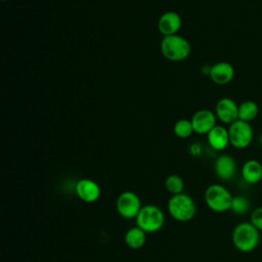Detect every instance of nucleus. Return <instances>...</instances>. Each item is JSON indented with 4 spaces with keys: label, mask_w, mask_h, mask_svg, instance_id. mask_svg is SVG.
I'll use <instances>...</instances> for the list:
<instances>
[{
    "label": "nucleus",
    "mask_w": 262,
    "mask_h": 262,
    "mask_svg": "<svg viewBox=\"0 0 262 262\" xmlns=\"http://www.w3.org/2000/svg\"><path fill=\"white\" fill-rule=\"evenodd\" d=\"M232 244L243 253L254 251L260 242V231L251 222L238 223L232 230Z\"/></svg>",
    "instance_id": "f257e3e1"
},
{
    "label": "nucleus",
    "mask_w": 262,
    "mask_h": 262,
    "mask_svg": "<svg viewBox=\"0 0 262 262\" xmlns=\"http://www.w3.org/2000/svg\"><path fill=\"white\" fill-rule=\"evenodd\" d=\"M167 208L172 218L179 222L190 221L196 213L194 201L191 196L183 192L172 195L168 201Z\"/></svg>",
    "instance_id": "f03ea898"
},
{
    "label": "nucleus",
    "mask_w": 262,
    "mask_h": 262,
    "mask_svg": "<svg viewBox=\"0 0 262 262\" xmlns=\"http://www.w3.org/2000/svg\"><path fill=\"white\" fill-rule=\"evenodd\" d=\"M190 50L189 42L179 35L165 36L161 42L162 54L172 61H181L185 59L189 55Z\"/></svg>",
    "instance_id": "7ed1b4c3"
},
{
    "label": "nucleus",
    "mask_w": 262,
    "mask_h": 262,
    "mask_svg": "<svg viewBox=\"0 0 262 262\" xmlns=\"http://www.w3.org/2000/svg\"><path fill=\"white\" fill-rule=\"evenodd\" d=\"M135 220L136 226L144 230L146 233H154L164 226L165 215L158 206L146 205L141 208Z\"/></svg>",
    "instance_id": "20e7f679"
},
{
    "label": "nucleus",
    "mask_w": 262,
    "mask_h": 262,
    "mask_svg": "<svg viewBox=\"0 0 262 262\" xmlns=\"http://www.w3.org/2000/svg\"><path fill=\"white\" fill-rule=\"evenodd\" d=\"M232 195L229 190L221 184H211L205 191V202L214 212L223 213L230 210Z\"/></svg>",
    "instance_id": "39448f33"
},
{
    "label": "nucleus",
    "mask_w": 262,
    "mask_h": 262,
    "mask_svg": "<svg viewBox=\"0 0 262 262\" xmlns=\"http://www.w3.org/2000/svg\"><path fill=\"white\" fill-rule=\"evenodd\" d=\"M228 134L230 144L237 149L248 147L254 138V131L251 124L241 120L229 125Z\"/></svg>",
    "instance_id": "423d86ee"
},
{
    "label": "nucleus",
    "mask_w": 262,
    "mask_h": 262,
    "mask_svg": "<svg viewBox=\"0 0 262 262\" xmlns=\"http://www.w3.org/2000/svg\"><path fill=\"white\" fill-rule=\"evenodd\" d=\"M141 208L140 198L133 191L122 192L116 202L117 212L125 219L136 218Z\"/></svg>",
    "instance_id": "0eeeda50"
},
{
    "label": "nucleus",
    "mask_w": 262,
    "mask_h": 262,
    "mask_svg": "<svg viewBox=\"0 0 262 262\" xmlns=\"http://www.w3.org/2000/svg\"><path fill=\"white\" fill-rule=\"evenodd\" d=\"M76 194L85 203H94L100 198V186L97 182L89 178L80 179L76 183Z\"/></svg>",
    "instance_id": "6e6552de"
},
{
    "label": "nucleus",
    "mask_w": 262,
    "mask_h": 262,
    "mask_svg": "<svg viewBox=\"0 0 262 262\" xmlns=\"http://www.w3.org/2000/svg\"><path fill=\"white\" fill-rule=\"evenodd\" d=\"M216 117L224 124H232L238 120V105L229 98L223 97L216 104Z\"/></svg>",
    "instance_id": "1a4fd4ad"
},
{
    "label": "nucleus",
    "mask_w": 262,
    "mask_h": 262,
    "mask_svg": "<svg viewBox=\"0 0 262 262\" xmlns=\"http://www.w3.org/2000/svg\"><path fill=\"white\" fill-rule=\"evenodd\" d=\"M216 115L210 110H200L191 118L193 131L198 134H208L216 126Z\"/></svg>",
    "instance_id": "9d476101"
},
{
    "label": "nucleus",
    "mask_w": 262,
    "mask_h": 262,
    "mask_svg": "<svg viewBox=\"0 0 262 262\" xmlns=\"http://www.w3.org/2000/svg\"><path fill=\"white\" fill-rule=\"evenodd\" d=\"M236 162L229 155H222L218 157L214 165V170L217 177L223 181L231 180L236 173Z\"/></svg>",
    "instance_id": "9b49d317"
},
{
    "label": "nucleus",
    "mask_w": 262,
    "mask_h": 262,
    "mask_svg": "<svg viewBox=\"0 0 262 262\" xmlns=\"http://www.w3.org/2000/svg\"><path fill=\"white\" fill-rule=\"evenodd\" d=\"M209 75L215 84L226 85L234 77V68L227 61H219L210 69Z\"/></svg>",
    "instance_id": "f8f14e48"
},
{
    "label": "nucleus",
    "mask_w": 262,
    "mask_h": 262,
    "mask_svg": "<svg viewBox=\"0 0 262 262\" xmlns=\"http://www.w3.org/2000/svg\"><path fill=\"white\" fill-rule=\"evenodd\" d=\"M181 17L178 13L174 11H168L162 14L159 19V30L164 36L176 35V33L181 28Z\"/></svg>",
    "instance_id": "ddd939ff"
},
{
    "label": "nucleus",
    "mask_w": 262,
    "mask_h": 262,
    "mask_svg": "<svg viewBox=\"0 0 262 262\" xmlns=\"http://www.w3.org/2000/svg\"><path fill=\"white\" fill-rule=\"evenodd\" d=\"M207 139L210 146L215 150H223L230 144L228 129L223 126L216 125L207 134Z\"/></svg>",
    "instance_id": "4468645a"
},
{
    "label": "nucleus",
    "mask_w": 262,
    "mask_h": 262,
    "mask_svg": "<svg viewBox=\"0 0 262 262\" xmlns=\"http://www.w3.org/2000/svg\"><path fill=\"white\" fill-rule=\"evenodd\" d=\"M243 179L249 184H257L262 179V164L257 160H248L242 167Z\"/></svg>",
    "instance_id": "2eb2a0df"
},
{
    "label": "nucleus",
    "mask_w": 262,
    "mask_h": 262,
    "mask_svg": "<svg viewBox=\"0 0 262 262\" xmlns=\"http://www.w3.org/2000/svg\"><path fill=\"white\" fill-rule=\"evenodd\" d=\"M146 242V232L138 226L131 227L125 234L126 245L133 250H138L144 246Z\"/></svg>",
    "instance_id": "dca6fc26"
},
{
    "label": "nucleus",
    "mask_w": 262,
    "mask_h": 262,
    "mask_svg": "<svg viewBox=\"0 0 262 262\" xmlns=\"http://www.w3.org/2000/svg\"><path fill=\"white\" fill-rule=\"evenodd\" d=\"M259 114V106L253 100H245L238 105V120L251 123Z\"/></svg>",
    "instance_id": "f3484780"
},
{
    "label": "nucleus",
    "mask_w": 262,
    "mask_h": 262,
    "mask_svg": "<svg viewBox=\"0 0 262 262\" xmlns=\"http://www.w3.org/2000/svg\"><path fill=\"white\" fill-rule=\"evenodd\" d=\"M165 187H166L167 191L170 192L172 195L182 193L183 189H184L183 179L176 174H172L166 178Z\"/></svg>",
    "instance_id": "a211bd4d"
},
{
    "label": "nucleus",
    "mask_w": 262,
    "mask_h": 262,
    "mask_svg": "<svg viewBox=\"0 0 262 262\" xmlns=\"http://www.w3.org/2000/svg\"><path fill=\"white\" fill-rule=\"evenodd\" d=\"M250 201L245 195H235L232 198L230 211L236 215H244L250 210Z\"/></svg>",
    "instance_id": "6ab92c4d"
},
{
    "label": "nucleus",
    "mask_w": 262,
    "mask_h": 262,
    "mask_svg": "<svg viewBox=\"0 0 262 262\" xmlns=\"http://www.w3.org/2000/svg\"><path fill=\"white\" fill-rule=\"evenodd\" d=\"M193 128L191 121H188L186 119H181L176 122L174 125V133L179 138H187L192 134Z\"/></svg>",
    "instance_id": "aec40b11"
},
{
    "label": "nucleus",
    "mask_w": 262,
    "mask_h": 262,
    "mask_svg": "<svg viewBox=\"0 0 262 262\" xmlns=\"http://www.w3.org/2000/svg\"><path fill=\"white\" fill-rule=\"evenodd\" d=\"M250 222L259 230L262 231V206L254 209L250 216Z\"/></svg>",
    "instance_id": "412c9836"
},
{
    "label": "nucleus",
    "mask_w": 262,
    "mask_h": 262,
    "mask_svg": "<svg viewBox=\"0 0 262 262\" xmlns=\"http://www.w3.org/2000/svg\"><path fill=\"white\" fill-rule=\"evenodd\" d=\"M259 143H260V146L262 147V133L260 134V137H259Z\"/></svg>",
    "instance_id": "4be33fe9"
},
{
    "label": "nucleus",
    "mask_w": 262,
    "mask_h": 262,
    "mask_svg": "<svg viewBox=\"0 0 262 262\" xmlns=\"http://www.w3.org/2000/svg\"><path fill=\"white\" fill-rule=\"evenodd\" d=\"M2 1H6V0H2Z\"/></svg>",
    "instance_id": "5701e85b"
}]
</instances>
